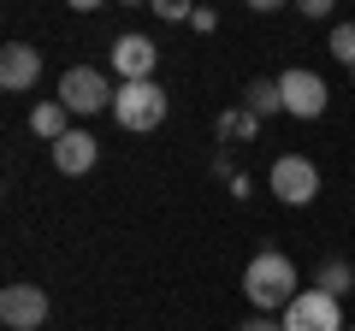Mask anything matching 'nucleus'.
<instances>
[{
  "label": "nucleus",
  "mask_w": 355,
  "mask_h": 331,
  "mask_svg": "<svg viewBox=\"0 0 355 331\" xmlns=\"http://www.w3.org/2000/svg\"><path fill=\"white\" fill-rule=\"evenodd\" d=\"M243 296L254 302V314H284L296 302V260L279 255V249H261V255L243 267Z\"/></svg>",
  "instance_id": "1"
},
{
  "label": "nucleus",
  "mask_w": 355,
  "mask_h": 331,
  "mask_svg": "<svg viewBox=\"0 0 355 331\" xmlns=\"http://www.w3.org/2000/svg\"><path fill=\"white\" fill-rule=\"evenodd\" d=\"M113 83H107L95 65H71V71L60 77V95L53 101H65V113L71 118H89V113H113Z\"/></svg>",
  "instance_id": "2"
},
{
  "label": "nucleus",
  "mask_w": 355,
  "mask_h": 331,
  "mask_svg": "<svg viewBox=\"0 0 355 331\" xmlns=\"http://www.w3.org/2000/svg\"><path fill=\"white\" fill-rule=\"evenodd\" d=\"M166 113H172V101H166L160 83H119L113 95V118L125 130H160Z\"/></svg>",
  "instance_id": "3"
},
{
  "label": "nucleus",
  "mask_w": 355,
  "mask_h": 331,
  "mask_svg": "<svg viewBox=\"0 0 355 331\" xmlns=\"http://www.w3.org/2000/svg\"><path fill=\"white\" fill-rule=\"evenodd\" d=\"M266 184H272V195H279L284 207H308L320 195V166L308 160V154H279Z\"/></svg>",
  "instance_id": "4"
},
{
  "label": "nucleus",
  "mask_w": 355,
  "mask_h": 331,
  "mask_svg": "<svg viewBox=\"0 0 355 331\" xmlns=\"http://www.w3.org/2000/svg\"><path fill=\"white\" fill-rule=\"evenodd\" d=\"M279 101H284L291 118H320L326 101H331V89H326V77H320V71L291 65V71H279Z\"/></svg>",
  "instance_id": "5"
},
{
  "label": "nucleus",
  "mask_w": 355,
  "mask_h": 331,
  "mask_svg": "<svg viewBox=\"0 0 355 331\" xmlns=\"http://www.w3.org/2000/svg\"><path fill=\"white\" fill-rule=\"evenodd\" d=\"M279 319H284V331H343V302L314 284V290H302Z\"/></svg>",
  "instance_id": "6"
},
{
  "label": "nucleus",
  "mask_w": 355,
  "mask_h": 331,
  "mask_svg": "<svg viewBox=\"0 0 355 331\" xmlns=\"http://www.w3.org/2000/svg\"><path fill=\"white\" fill-rule=\"evenodd\" d=\"M0 325L6 331H42L48 325V290L42 284H6L0 290Z\"/></svg>",
  "instance_id": "7"
},
{
  "label": "nucleus",
  "mask_w": 355,
  "mask_h": 331,
  "mask_svg": "<svg viewBox=\"0 0 355 331\" xmlns=\"http://www.w3.org/2000/svg\"><path fill=\"white\" fill-rule=\"evenodd\" d=\"M107 60H113V71L125 77V83H154L160 48H154V36H137V30H125V36L107 48Z\"/></svg>",
  "instance_id": "8"
},
{
  "label": "nucleus",
  "mask_w": 355,
  "mask_h": 331,
  "mask_svg": "<svg viewBox=\"0 0 355 331\" xmlns=\"http://www.w3.org/2000/svg\"><path fill=\"white\" fill-rule=\"evenodd\" d=\"M36 77H42V53L30 42H6L0 48V89L24 95V89H36Z\"/></svg>",
  "instance_id": "9"
},
{
  "label": "nucleus",
  "mask_w": 355,
  "mask_h": 331,
  "mask_svg": "<svg viewBox=\"0 0 355 331\" xmlns=\"http://www.w3.org/2000/svg\"><path fill=\"white\" fill-rule=\"evenodd\" d=\"M95 160H101V142L89 136L83 125H77L71 136H60V142H53V166H60L65 178H83V172H89Z\"/></svg>",
  "instance_id": "10"
},
{
  "label": "nucleus",
  "mask_w": 355,
  "mask_h": 331,
  "mask_svg": "<svg viewBox=\"0 0 355 331\" xmlns=\"http://www.w3.org/2000/svg\"><path fill=\"white\" fill-rule=\"evenodd\" d=\"M71 113H65V101H36L30 107V136H42V142H60V136H71Z\"/></svg>",
  "instance_id": "11"
},
{
  "label": "nucleus",
  "mask_w": 355,
  "mask_h": 331,
  "mask_svg": "<svg viewBox=\"0 0 355 331\" xmlns=\"http://www.w3.org/2000/svg\"><path fill=\"white\" fill-rule=\"evenodd\" d=\"M243 113H254V118L284 113V101H279V77H254L249 89H243Z\"/></svg>",
  "instance_id": "12"
},
{
  "label": "nucleus",
  "mask_w": 355,
  "mask_h": 331,
  "mask_svg": "<svg viewBox=\"0 0 355 331\" xmlns=\"http://www.w3.org/2000/svg\"><path fill=\"white\" fill-rule=\"evenodd\" d=\"M254 130H261V118L243 113V107H225L219 113V142H254Z\"/></svg>",
  "instance_id": "13"
},
{
  "label": "nucleus",
  "mask_w": 355,
  "mask_h": 331,
  "mask_svg": "<svg viewBox=\"0 0 355 331\" xmlns=\"http://www.w3.org/2000/svg\"><path fill=\"white\" fill-rule=\"evenodd\" d=\"M320 290H326V296H338V302H343V296L355 290V267H349L343 255H331L326 267H320Z\"/></svg>",
  "instance_id": "14"
},
{
  "label": "nucleus",
  "mask_w": 355,
  "mask_h": 331,
  "mask_svg": "<svg viewBox=\"0 0 355 331\" xmlns=\"http://www.w3.org/2000/svg\"><path fill=\"white\" fill-rule=\"evenodd\" d=\"M326 48H331V60H338V65H349V71H355V24H331Z\"/></svg>",
  "instance_id": "15"
},
{
  "label": "nucleus",
  "mask_w": 355,
  "mask_h": 331,
  "mask_svg": "<svg viewBox=\"0 0 355 331\" xmlns=\"http://www.w3.org/2000/svg\"><path fill=\"white\" fill-rule=\"evenodd\" d=\"M154 12H160L166 24H190V18H196V6H190V0H154Z\"/></svg>",
  "instance_id": "16"
},
{
  "label": "nucleus",
  "mask_w": 355,
  "mask_h": 331,
  "mask_svg": "<svg viewBox=\"0 0 355 331\" xmlns=\"http://www.w3.org/2000/svg\"><path fill=\"white\" fill-rule=\"evenodd\" d=\"M237 331H284V319H279V314H249Z\"/></svg>",
  "instance_id": "17"
},
{
  "label": "nucleus",
  "mask_w": 355,
  "mask_h": 331,
  "mask_svg": "<svg viewBox=\"0 0 355 331\" xmlns=\"http://www.w3.org/2000/svg\"><path fill=\"white\" fill-rule=\"evenodd\" d=\"M302 18H331V0H302Z\"/></svg>",
  "instance_id": "18"
},
{
  "label": "nucleus",
  "mask_w": 355,
  "mask_h": 331,
  "mask_svg": "<svg viewBox=\"0 0 355 331\" xmlns=\"http://www.w3.org/2000/svg\"><path fill=\"white\" fill-rule=\"evenodd\" d=\"M190 24H196V30H202V36H207V30H214V24H219V12H207V6H196V18H190Z\"/></svg>",
  "instance_id": "19"
},
{
  "label": "nucleus",
  "mask_w": 355,
  "mask_h": 331,
  "mask_svg": "<svg viewBox=\"0 0 355 331\" xmlns=\"http://www.w3.org/2000/svg\"><path fill=\"white\" fill-rule=\"evenodd\" d=\"M343 331H355V325H343Z\"/></svg>",
  "instance_id": "20"
}]
</instances>
